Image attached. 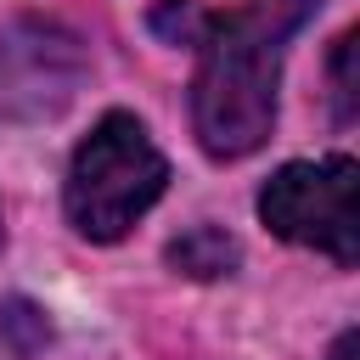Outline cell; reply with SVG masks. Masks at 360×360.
I'll use <instances>...</instances> for the list:
<instances>
[{
  "instance_id": "cell-5",
  "label": "cell",
  "mask_w": 360,
  "mask_h": 360,
  "mask_svg": "<svg viewBox=\"0 0 360 360\" xmlns=\"http://www.w3.org/2000/svg\"><path fill=\"white\" fill-rule=\"evenodd\" d=\"M169 264L197 276V281H214V276H225L236 264V236H225L219 225H191L186 236L169 242Z\"/></svg>"
},
{
  "instance_id": "cell-7",
  "label": "cell",
  "mask_w": 360,
  "mask_h": 360,
  "mask_svg": "<svg viewBox=\"0 0 360 360\" xmlns=\"http://www.w3.org/2000/svg\"><path fill=\"white\" fill-rule=\"evenodd\" d=\"M152 22H158V34H169V39H191V45H197V34H202V22H208V17H197L186 0H163Z\"/></svg>"
},
{
  "instance_id": "cell-9",
  "label": "cell",
  "mask_w": 360,
  "mask_h": 360,
  "mask_svg": "<svg viewBox=\"0 0 360 360\" xmlns=\"http://www.w3.org/2000/svg\"><path fill=\"white\" fill-rule=\"evenodd\" d=\"M0 236H6V225H0Z\"/></svg>"
},
{
  "instance_id": "cell-4",
  "label": "cell",
  "mask_w": 360,
  "mask_h": 360,
  "mask_svg": "<svg viewBox=\"0 0 360 360\" xmlns=\"http://www.w3.org/2000/svg\"><path fill=\"white\" fill-rule=\"evenodd\" d=\"M84 84V51L68 28L22 17L0 34V118H56Z\"/></svg>"
},
{
  "instance_id": "cell-6",
  "label": "cell",
  "mask_w": 360,
  "mask_h": 360,
  "mask_svg": "<svg viewBox=\"0 0 360 360\" xmlns=\"http://www.w3.org/2000/svg\"><path fill=\"white\" fill-rule=\"evenodd\" d=\"M349 62H354V28L338 34V51H332V101H338L343 124L354 118V73H349Z\"/></svg>"
},
{
  "instance_id": "cell-3",
  "label": "cell",
  "mask_w": 360,
  "mask_h": 360,
  "mask_svg": "<svg viewBox=\"0 0 360 360\" xmlns=\"http://www.w3.org/2000/svg\"><path fill=\"white\" fill-rule=\"evenodd\" d=\"M354 186H360V169L343 152L321 158V163H281L259 191V219L298 248H315L338 264H354L360 259Z\"/></svg>"
},
{
  "instance_id": "cell-8",
  "label": "cell",
  "mask_w": 360,
  "mask_h": 360,
  "mask_svg": "<svg viewBox=\"0 0 360 360\" xmlns=\"http://www.w3.org/2000/svg\"><path fill=\"white\" fill-rule=\"evenodd\" d=\"M332 360H354V332H343V338L332 343Z\"/></svg>"
},
{
  "instance_id": "cell-1",
  "label": "cell",
  "mask_w": 360,
  "mask_h": 360,
  "mask_svg": "<svg viewBox=\"0 0 360 360\" xmlns=\"http://www.w3.org/2000/svg\"><path fill=\"white\" fill-rule=\"evenodd\" d=\"M326 0H242L225 17H208L197 34V79H191V129L208 158H248L270 141L276 124V79L287 39Z\"/></svg>"
},
{
  "instance_id": "cell-2",
  "label": "cell",
  "mask_w": 360,
  "mask_h": 360,
  "mask_svg": "<svg viewBox=\"0 0 360 360\" xmlns=\"http://www.w3.org/2000/svg\"><path fill=\"white\" fill-rule=\"evenodd\" d=\"M169 186V163L135 112H107L68 163V219L90 242H118Z\"/></svg>"
}]
</instances>
